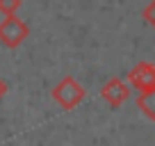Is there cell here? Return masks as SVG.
<instances>
[{
	"label": "cell",
	"instance_id": "6da1fadb",
	"mask_svg": "<svg viewBox=\"0 0 155 146\" xmlns=\"http://www.w3.org/2000/svg\"><path fill=\"white\" fill-rule=\"evenodd\" d=\"M84 94H87L84 87L78 82L73 75H64V78L53 87V98L64 107V110H73V107H78L80 103H82Z\"/></svg>",
	"mask_w": 155,
	"mask_h": 146
},
{
	"label": "cell",
	"instance_id": "7a4b0ae2",
	"mask_svg": "<svg viewBox=\"0 0 155 146\" xmlns=\"http://www.w3.org/2000/svg\"><path fill=\"white\" fill-rule=\"evenodd\" d=\"M30 34V28L25 21H21L18 16H7L0 23V41L7 48H18Z\"/></svg>",
	"mask_w": 155,
	"mask_h": 146
},
{
	"label": "cell",
	"instance_id": "3957f363",
	"mask_svg": "<svg viewBox=\"0 0 155 146\" xmlns=\"http://www.w3.org/2000/svg\"><path fill=\"white\" fill-rule=\"evenodd\" d=\"M128 82H130L139 94L155 89V64L139 62L137 66H132L130 73H128Z\"/></svg>",
	"mask_w": 155,
	"mask_h": 146
},
{
	"label": "cell",
	"instance_id": "277c9868",
	"mask_svg": "<svg viewBox=\"0 0 155 146\" xmlns=\"http://www.w3.org/2000/svg\"><path fill=\"white\" fill-rule=\"evenodd\" d=\"M101 96H103L105 103H110V107L116 110V107H121L123 103L128 101V96H130V87H128L121 78H112V80H107V82L103 85Z\"/></svg>",
	"mask_w": 155,
	"mask_h": 146
},
{
	"label": "cell",
	"instance_id": "5b68a950",
	"mask_svg": "<svg viewBox=\"0 0 155 146\" xmlns=\"http://www.w3.org/2000/svg\"><path fill=\"white\" fill-rule=\"evenodd\" d=\"M137 107H139L150 121H155V89L139 94V96H137Z\"/></svg>",
	"mask_w": 155,
	"mask_h": 146
},
{
	"label": "cell",
	"instance_id": "8992f818",
	"mask_svg": "<svg viewBox=\"0 0 155 146\" xmlns=\"http://www.w3.org/2000/svg\"><path fill=\"white\" fill-rule=\"evenodd\" d=\"M23 5V0H0V12L7 16H16V12H18V7Z\"/></svg>",
	"mask_w": 155,
	"mask_h": 146
},
{
	"label": "cell",
	"instance_id": "52a82bcc",
	"mask_svg": "<svg viewBox=\"0 0 155 146\" xmlns=\"http://www.w3.org/2000/svg\"><path fill=\"white\" fill-rule=\"evenodd\" d=\"M144 18H146V21H148V23L155 28V0H150V5L144 9Z\"/></svg>",
	"mask_w": 155,
	"mask_h": 146
},
{
	"label": "cell",
	"instance_id": "ba28073f",
	"mask_svg": "<svg viewBox=\"0 0 155 146\" xmlns=\"http://www.w3.org/2000/svg\"><path fill=\"white\" fill-rule=\"evenodd\" d=\"M5 94H7V82H5L2 78H0V98L5 96Z\"/></svg>",
	"mask_w": 155,
	"mask_h": 146
}]
</instances>
